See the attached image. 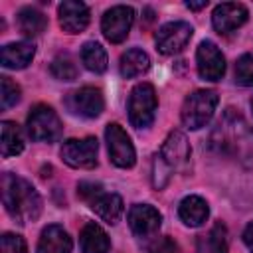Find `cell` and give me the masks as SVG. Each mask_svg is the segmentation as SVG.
Instances as JSON below:
<instances>
[{"label": "cell", "mask_w": 253, "mask_h": 253, "mask_svg": "<svg viewBox=\"0 0 253 253\" xmlns=\"http://www.w3.org/2000/svg\"><path fill=\"white\" fill-rule=\"evenodd\" d=\"M0 188H2V204L10 213V217H14L18 223H28L40 217L42 198L28 180L12 172H4L0 180Z\"/></svg>", "instance_id": "1"}, {"label": "cell", "mask_w": 253, "mask_h": 253, "mask_svg": "<svg viewBox=\"0 0 253 253\" xmlns=\"http://www.w3.org/2000/svg\"><path fill=\"white\" fill-rule=\"evenodd\" d=\"M217 101H219V97L211 89H198V91L190 93L184 99L182 113H180L184 126H188L190 130H198V128L206 126L215 113Z\"/></svg>", "instance_id": "2"}, {"label": "cell", "mask_w": 253, "mask_h": 253, "mask_svg": "<svg viewBox=\"0 0 253 253\" xmlns=\"http://www.w3.org/2000/svg\"><path fill=\"white\" fill-rule=\"evenodd\" d=\"M158 109L156 91L150 83H138L128 97V121L134 128H146L152 125Z\"/></svg>", "instance_id": "3"}, {"label": "cell", "mask_w": 253, "mask_h": 253, "mask_svg": "<svg viewBox=\"0 0 253 253\" xmlns=\"http://www.w3.org/2000/svg\"><path fill=\"white\" fill-rule=\"evenodd\" d=\"M61 121L47 105H36L28 115V134L38 142H55L61 136Z\"/></svg>", "instance_id": "4"}, {"label": "cell", "mask_w": 253, "mask_h": 253, "mask_svg": "<svg viewBox=\"0 0 253 253\" xmlns=\"http://www.w3.org/2000/svg\"><path fill=\"white\" fill-rule=\"evenodd\" d=\"M105 140H107V148H109V156L111 162L119 168H132L136 162V152L134 146L128 138V134L125 132V128L117 123H109L105 128Z\"/></svg>", "instance_id": "5"}, {"label": "cell", "mask_w": 253, "mask_h": 253, "mask_svg": "<svg viewBox=\"0 0 253 253\" xmlns=\"http://www.w3.org/2000/svg\"><path fill=\"white\" fill-rule=\"evenodd\" d=\"M61 158L71 168L89 170L97 166V138H69L61 146Z\"/></svg>", "instance_id": "6"}, {"label": "cell", "mask_w": 253, "mask_h": 253, "mask_svg": "<svg viewBox=\"0 0 253 253\" xmlns=\"http://www.w3.org/2000/svg\"><path fill=\"white\" fill-rule=\"evenodd\" d=\"M192 34L194 30L188 22H168L156 32V49L162 55H176L188 45Z\"/></svg>", "instance_id": "7"}, {"label": "cell", "mask_w": 253, "mask_h": 253, "mask_svg": "<svg viewBox=\"0 0 253 253\" xmlns=\"http://www.w3.org/2000/svg\"><path fill=\"white\" fill-rule=\"evenodd\" d=\"M134 22V10L130 6H113L103 14L101 20V30L103 36L111 42V43H121L126 40L130 28Z\"/></svg>", "instance_id": "8"}, {"label": "cell", "mask_w": 253, "mask_h": 253, "mask_svg": "<svg viewBox=\"0 0 253 253\" xmlns=\"http://www.w3.org/2000/svg\"><path fill=\"white\" fill-rule=\"evenodd\" d=\"M196 61H198V73L206 81H219L225 73V57L219 51V47L210 40L198 45Z\"/></svg>", "instance_id": "9"}, {"label": "cell", "mask_w": 253, "mask_h": 253, "mask_svg": "<svg viewBox=\"0 0 253 253\" xmlns=\"http://www.w3.org/2000/svg\"><path fill=\"white\" fill-rule=\"evenodd\" d=\"M65 103H67L71 113H75L79 117H85V119L99 117L103 113V107H105L103 93L97 87H81V89L69 93Z\"/></svg>", "instance_id": "10"}, {"label": "cell", "mask_w": 253, "mask_h": 253, "mask_svg": "<svg viewBox=\"0 0 253 253\" xmlns=\"http://www.w3.org/2000/svg\"><path fill=\"white\" fill-rule=\"evenodd\" d=\"M160 223H162L160 211L148 204H136L128 211V227L140 239L152 237L160 229Z\"/></svg>", "instance_id": "11"}, {"label": "cell", "mask_w": 253, "mask_h": 253, "mask_svg": "<svg viewBox=\"0 0 253 253\" xmlns=\"http://www.w3.org/2000/svg\"><path fill=\"white\" fill-rule=\"evenodd\" d=\"M247 22V8L239 2H223L213 8L211 24L219 34H229Z\"/></svg>", "instance_id": "12"}, {"label": "cell", "mask_w": 253, "mask_h": 253, "mask_svg": "<svg viewBox=\"0 0 253 253\" xmlns=\"http://www.w3.org/2000/svg\"><path fill=\"white\" fill-rule=\"evenodd\" d=\"M57 16H59V26L67 34H81L89 26V20H91L89 8L83 2H77V0L61 2L59 10H57Z\"/></svg>", "instance_id": "13"}, {"label": "cell", "mask_w": 253, "mask_h": 253, "mask_svg": "<svg viewBox=\"0 0 253 253\" xmlns=\"http://www.w3.org/2000/svg\"><path fill=\"white\" fill-rule=\"evenodd\" d=\"M190 142L186 138L184 132L180 130H172L166 140L162 142V148H160V158L170 166V168H182L188 160H190Z\"/></svg>", "instance_id": "14"}, {"label": "cell", "mask_w": 253, "mask_h": 253, "mask_svg": "<svg viewBox=\"0 0 253 253\" xmlns=\"http://www.w3.org/2000/svg\"><path fill=\"white\" fill-rule=\"evenodd\" d=\"M36 47L30 42H12L6 43L0 51V61L6 69H24L32 63Z\"/></svg>", "instance_id": "15"}, {"label": "cell", "mask_w": 253, "mask_h": 253, "mask_svg": "<svg viewBox=\"0 0 253 253\" xmlns=\"http://www.w3.org/2000/svg\"><path fill=\"white\" fill-rule=\"evenodd\" d=\"M38 253H71V237L61 225L51 223L40 235Z\"/></svg>", "instance_id": "16"}, {"label": "cell", "mask_w": 253, "mask_h": 253, "mask_svg": "<svg viewBox=\"0 0 253 253\" xmlns=\"http://www.w3.org/2000/svg\"><path fill=\"white\" fill-rule=\"evenodd\" d=\"M178 215L186 225L200 227L210 215L208 202L200 196H186L178 206Z\"/></svg>", "instance_id": "17"}, {"label": "cell", "mask_w": 253, "mask_h": 253, "mask_svg": "<svg viewBox=\"0 0 253 253\" xmlns=\"http://www.w3.org/2000/svg\"><path fill=\"white\" fill-rule=\"evenodd\" d=\"M79 247H81V253H109L111 241L101 225H97L95 221H89L79 233Z\"/></svg>", "instance_id": "18"}, {"label": "cell", "mask_w": 253, "mask_h": 253, "mask_svg": "<svg viewBox=\"0 0 253 253\" xmlns=\"http://www.w3.org/2000/svg\"><path fill=\"white\" fill-rule=\"evenodd\" d=\"M91 208L107 223H117L125 211V204L119 194H101L99 198L93 200Z\"/></svg>", "instance_id": "19"}, {"label": "cell", "mask_w": 253, "mask_h": 253, "mask_svg": "<svg viewBox=\"0 0 253 253\" xmlns=\"http://www.w3.org/2000/svg\"><path fill=\"white\" fill-rule=\"evenodd\" d=\"M119 67H121V75H123L125 79H132V77H138V75H142V73L148 71V67H150V57H148L146 51L132 47V49H128V51H125V53L121 55Z\"/></svg>", "instance_id": "20"}, {"label": "cell", "mask_w": 253, "mask_h": 253, "mask_svg": "<svg viewBox=\"0 0 253 253\" xmlns=\"http://www.w3.org/2000/svg\"><path fill=\"white\" fill-rule=\"evenodd\" d=\"M0 152L4 158L8 156H16L24 150V136H22V130L16 123L12 121H4L0 125Z\"/></svg>", "instance_id": "21"}, {"label": "cell", "mask_w": 253, "mask_h": 253, "mask_svg": "<svg viewBox=\"0 0 253 253\" xmlns=\"http://www.w3.org/2000/svg\"><path fill=\"white\" fill-rule=\"evenodd\" d=\"M45 26H47V20L40 10H36L32 6H26L18 12V28L24 36L36 38L45 30Z\"/></svg>", "instance_id": "22"}, {"label": "cell", "mask_w": 253, "mask_h": 253, "mask_svg": "<svg viewBox=\"0 0 253 253\" xmlns=\"http://www.w3.org/2000/svg\"><path fill=\"white\" fill-rule=\"evenodd\" d=\"M81 61H83V65H85L89 71H93V73H103V71L107 69V65H109L107 51H105V47H103L101 43H97V42H87V43H83V47H81Z\"/></svg>", "instance_id": "23"}, {"label": "cell", "mask_w": 253, "mask_h": 253, "mask_svg": "<svg viewBox=\"0 0 253 253\" xmlns=\"http://www.w3.org/2000/svg\"><path fill=\"white\" fill-rule=\"evenodd\" d=\"M198 253H227V231L221 223H215L210 233L200 239Z\"/></svg>", "instance_id": "24"}, {"label": "cell", "mask_w": 253, "mask_h": 253, "mask_svg": "<svg viewBox=\"0 0 253 253\" xmlns=\"http://www.w3.org/2000/svg\"><path fill=\"white\" fill-rule=\"evenodd\" d=\"M49 71H51V75H53L55 79H59V81H73V79L77 77V65H75V61H73L67 53L57 55V57L51 61Z\"/></svg>", "instance_id": "25"}, {"label": "cell", "mask_w": 253, "mask_h": 253, "mask_svg": "<svg viewBox=\"0 0 253 253\" xmlns=\"http://www.w3.org/2000/svg\"><path fill=\"white\" fill-rule=\"evenodd\" d=\"M235 81L243 87L253 85V55L245 53L235 63Z\"/></svg>", "instance_id": "26"}, {"label": "cell", "mask_w": 253, "mask_h": 253, "mask_svg": "<svg viewBox=\"0 0 253 253\" xmlns=\"http://www.w3.org/2000/svg\"><path fill=\"white\" fill-rule=\"evenodd\" d=\"M2 89H0V107L2 109H10L12 105H16L20 101V87L10 79V77H2Z\"/></svg>", "instance_id": "27"}, {"label": "cell", "mask_w": 253, "mask_h": 253, "mask_svg": "<svg viewBox=\"0 0 253 253\" xmlns=\"http://www.w3.org/2000/svg\"><path fill=\"white\" fill-rule=\"evenodd\" d=\"M0 253H28L24 237L16 233H4L0 237Z\"/></svg>", "instance_id": "28"}, {"label": "cell", "mask_w": 253, "mask_h": 253, "mask_svg": "<svg viewBox=\"0 0 253 253\" xmlns=\"http://www.w3.org/2000/svg\"><path fill=\"white\" fill-rule=\"evenodd\" d=\"M170 166L160 158V156H154V162H152V184L154 188H164L168 178H170Z\"/></svg>", "instance_id": "29"}, {"label": "cell", "mask_w": 253, "mask_h": 253, "mask_svg": "<svg viewBox=\"0 0 253 253\" xmlns=\"http://www.w3.org/2000/svg\"><path fill=\"white\" fill-rule=\"evenodd\" d=\"M77 194H79L85 202L93 204V200L99 198L103 192H101V186H99V184H93V182H79V186H77Z\"/></svg>", "instance_id": "30"}, {"label": "cell", "mask_w": 253, "mask_h": 253, "mask_svg": "<svg viewBox=\"0 0 253 253\" xmlns=\"http://www.w3.org/2000/svg\"><path fill=\"white\" fill-rule=\"evenodd\" d=\"M150 253H180V247H178V243H176L174 239L162 237V239H158V241L152 245Z\"/></svg>", "instance_id": "31"}, {"label": "cell", "mask_w": 253, "mask_h": 253, "mask_svg": "<svg viewBox=\"0 0 253 253\" xmlns=\"http://www.w3.org/2000/svg\"><path fill=\"white\" fill-rule=\"evenodd\" d=\"M243 241H245V245H247V249L253 253V221L245 227V231H243Z\"/></svg>", "instance_id": "32"}, {"label": "cell", "mask_w": 253, "mask_h": 253, "mask_svg": "<svg viewBox=\"0 0 253 253\" xmlns=\"http://www.w3.org/2000/svg\"><path fill=\"white\" fill-rule=\"evenodd\" d=\"M186 6L190 8V10H202V8H206L208 6V0H202V2H186Z\"/></svg>", "instance_id": "33"}, {"label": "cell", "mask_w": 253, "mask_h": 253, "mask_svg": "<svg viewBox=\"0 0 253 253\" xmlns=\"http://www.w3.org/2000/svg\"><path fill=\"white\" fill-rule=\"evenodd\" d=\"M251 111H253V97H251Z\"/></svg>", "instance_id": "34"}]
</instances>
